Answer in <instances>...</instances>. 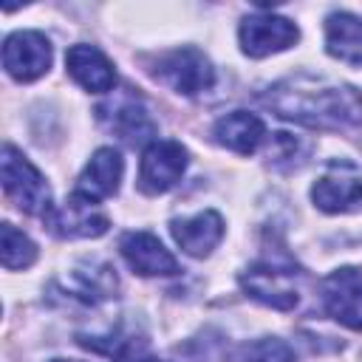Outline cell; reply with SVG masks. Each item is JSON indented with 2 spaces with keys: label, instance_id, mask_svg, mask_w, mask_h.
Segmentation results:
<instances>
[{
  "label": "cell",
  "instance_id": "20",
  "mask_svg": "<svg viewBox=\"0 0 362 362\" xmlns=\"http://www.w3.org/2000/svg\"><path fill=\"white\" fill-rule=\"evenodd\" d=\"M243 362H297V359H294V351L283 339L266 337V339H257L249 345Z\"/></svg>",
  "mask_w": 362,
  "mask_h": 362
},
{
  "label": "cell",
  "instance_id": "18",
  "mask_svg": "<svg viewBox=\"0 0 362 362\" xmlns=\"http://www.w3.org/2000/svg\"><path fill=\"white\" fill-rule=\"evenodd\" d=\"M74 288H76V294L79 297H85V300H90V303H99V300H107L113 291H116V274H113V269L110 266H105V263H99V266H76L74 269Z\"/></svg>",
  "mask_w": 362,
  "mask_h": 362
},
{
  "label": "cell",
  "instance_id": "12",
  "mask_svg": "<svg viewBox=\"0 0 362 362\" xmlns=\"http://www.w3.org/2000/svg\"><path fill=\"white\" fill-rule=\"evenodd\" d=\"M65 68L74 76V82H79L90 93H105L116 85V71L110 59L93 45H71L65 54Z\"/></svg>",
  "mask_w": 362,
  "mask_h": 362
},
{
  "label": "cell",
  "instance_id": "17",
  "mask_svg": "<svg viewBox=\"0 0 362 362\" xmlns=\"http://www.w3.org/2000/svg\"><path fill=\"white\" fill-rule=\"evenodd\" d=\"M107 127H110L119 139H124V141H130V144L147 141V139L156 133V124H153L147 107H144L133 93H127V96H122V99H116V102L110 105Z\"/></svg>",
  "mask_w": 362,
  "mask_h": 362
},
{
  "label": "cell",
  "instance_id": "1",
  "mask_svg": "<svg viewBox=\"0 0 362 362\" xmlns=\"http://www.w3.org/2000/svg\"><path fill=\"white\" fill-rule=\"evenodd\" d=\"M266 102L291 122L308 127H351L362 122V93L351 85H334L311 76H291L266 93Z\"/></svg>",
  "mask_w": 362,
  "mask_h": 362
},
{
  "label": "cell",
  "instance_id": "22",
  "mask_svg": "<svg viewBox=\"0 0 362 362\" xmlns=\"http://www.w3.org/2000/svg\"><path fill=\"white\" fill-rule=\"evenodd\" d=\"M51 362H76V359H51Z\"/></svg>",
  "mask_w": 362,
  "mask_h": 362
},
{
  "label": "cell",
  "instance_id": "3",
  "mask_svg": "<svg viewBox=\"0 0 362 362\" xmlns=\"http://www.w3.org/2000/svg\"><path fill=\"white\" fill-rule=\"evenodd\" d=\"M240 286L252 300L272 305L277 311H288L300 300V272L272 260H260L249 266L240 274Z\"/></svg>",
  "mask_w": 362,
  "mask_h": 362
},
{
  "label": "cell",
  "instance_id": "2",
  "mask_svg": "<svg viewBox=\"0 0 362 362\" xmlns=\"http://www.w3.org/2000/svg\"><path fill=\"white\" fill-rule=\"evenodd\" d=\"M3 189L6 198L25 215H45L54 206L51 189L40 175V170L11 144L3 147Z\"/></svg>",
  "mask_w": 362,
  "mask_h": 362
},
{
  "label": "cell",
  "instance_id": "19",
  "mask_svg": "<svg viewBox=\"0 0 362 362\" xmlns=\"http://www.w3.org/2000/svg\"><path fill=\"white\" fill-rule=\"evenodd\" d=\"M0 232H3V246H0L3 266H6V269H25V266H31L34 257H37L34 240H31L25 232L14 229L11 223H3Z\"/></svg>",
  "mask_w": 362,
  "mask_h": 362
},
{
  "label": "cell",
  "instance_id": "7",
  "mask_svg": "<svg viewBox=\"0 0 362 362\" xmlns=\"http://www.w3.org/2000/svg\"><path fill=\"white\" fill-rule=\"evenodd\" d=\"M42 223L59 238H99L110 226L107 215L96 209V201L76 192L68 201L51 206L42 215Z\"/></svg>",
  "mask_w": 362,
  "mask_h": 362
},
{
  "label": "cell",
  "instance_id": "4",
  "mask_svg": "<svg viewBox=\"0 0 362 362\" xmlns=\"http://www.w3.org/2000/svg\"><path fill=\"white\" fill-rule=\"evenodd\" d=\"M311 198L322 212H354L362 206V170L354 161L334 158L314 181Z\"/></svg>",
  "mask_w": 362,
  "mask_h": 362
},
{
  "label": "cell",
  "instance_id": "16",
  "mask_svg": "<svg viewBox=\"0 0 362 362\" xmlns=\"http://www.w3.org/2000/svg\"><path fill=\"white\" fill-rule=\"evenodd\" d=\"M212 136H215L218 144H223V147H229V150H235L240 156H249L263 141L266 127H263V122L255 113H249V110H232V113H226V116H221L215 122Z\"/></svg>",
  "mask_w": 362,
  "mask_h": 362
},
{
  "label": "cell",
  "instance_id": "21",
  "mask_svg": "<svg viewBox=\"0 0 362 362\" xmlns=\"http://www.w3.org/2000/svg\"><path fill=\"white\" fill-rule=\"evenodd\" d=\"M116 362H156L144 348H139L136 342H130L127 348H122L119 351V356H116Z\"/></svg>",
  "mask_w": 362,
  "mask_h": 362
},
{
  "label": "cell",
  "instance_id": "10",
  "mask_svg": "<svg viewBox=\"0 0 362 362\" xmlns=\"http://www.w3.org/2000/svg\"><path fill=\"white\" fill-rule=\"evenodd\" d=\"M238 37H240L243 54H249V57H269L274 51H283V48L294 45L300 31H297V25L291 20L260 11V14L243 17Z\"/></svg>",
  "mask_w": 362,
  "mask_h": 362
},
{
  "label": "cell",
  "instance_id": "11",
  "mask_svg": "<svg viewBox=\"0 0 362 362\" xmlns=\"http://www.w3.org/2000/svg\"><path fill=\"white\" fill-rule=\"evenodd\" d=\"M122 257L127 260V266L141 274V277H156V274H175L178 263L175 257L164 249V243L150 235V232H127L119 243Z\"/></svg>",
  "mask_w": 362,
  "mask_h": 362
},
{
  "label": "cell",
  "instance_id": "6",
  "mask_svg": "<svg viewBox=\"0 0 362 362\" xmlns=\"http://www.w3.org/2000/svg\"><path fill=\"white\" fill-rule=\"evenodd\" d=\"M184 170H187V150L181 147V141L173 139L153 141L139 164V189L147 195H161L181 181Z\"/></svg>",
  "mask_w": 362,
  "mask_h": 362
},
{
  "label": "cell",
  "instance_id": "13",
  "mask_svg": "<svg viewBox=\"0 0 362 362\" xmlns=\"http://www.w3.org/2000/svg\"><path fill=\"white\" fill-rule=\"evenodd\" d=\"M175 243L189 255V257H206L223 238V221L218 212L212 209H204L192 218H181V221H173L170 226Z\"/></svg>",
  "mask_w": 362,
  "mask_h": 362
},
{
  "label": "cell",
  "instance_id": "8",
  "mask_svg": "<svg viewBox=\"0 0 362 362\" xmlns=\"http://www.w3.org/2000/svg\"><path fill=\"white\" fill-rule=\"evenodd\" d=\"M322 305L345 328L362 331V269H337L322 280Z\"/></svg>",
  "mask_w": 362,
  "mask_h": 362
},
{
  "label": "cell",
  "instance_id": "5",
  "mask_svg": "<svg viewBox=\"0 0 362 362\" xmlns=\"http://www.w3.org/2000/svg\"><path fill=\"white\" fill-rule=\"evenodd\" d=\"M156 79L164 82L167 88H173L175 93L195 96L215 82V71L198 48H178L158 59Z\"/></svg>",
  "mask_w": 362,
  "mask_h": 362
},
{
  "label": "cell",
  "instance_id": "14",
  "mask_svg": "<svg viewBox=\"0 0 362 362\" xmlns=\"http://www.w3.org/2000/svg\"><path fill=\"white\" fill-rule=\"evenodd\" d=\"M122 173H124V161L122 156L113 150V147H99L88 167L82 170L79 181H76V195H85L90 201H99V198H107L119 189V181H122Z\"/></svg>",
  "mask_w": 362,
  "mask_h": 362
},
{
  "label": "cell",
  "instance_id": "9",
  "mask_svg": "<svg viewBox=\"0 0 362 362\" xmlns=\"http://www.w3.org/2000/svg\"><path fill=\"white\" fill-rule=\"evenodd\" d=\"M3 68L17 82L40 79L51 68V42L40 31H14L3 45Z\"/></svg>",
  "mask_w": 362,
  "mask_h": 362
},
{
  "label": "cell",
  "instance_id": "15",
  "mask_svg": "<svg viewBox=\"0 0 362 362\" xmlns=\"http://www.w3.org/2000/svg\"><path fill=\"white\" fill-rule=\"evenodd\" d=\"M325 51L345 65H362V17L334 11L325 20Z\"/></svg>",
  "mask_w": 362,
  "mask_h": 362
}]
</instances>
